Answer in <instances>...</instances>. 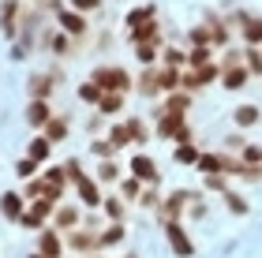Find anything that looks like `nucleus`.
Returning a JSON list of instances; mask_svg holds the SVG:
<instances>
[{
	"label": "nucleus",
	"instance_id": "9d476101",
	"mask_svg": "<svg viewBox=\"0 0 262 258\" xmlns=\"http://www.w3.org/2000/svg\"><path fill=\"white\" fill-rule=\"evenodd\" d=\"M53 86H56V75H30V83H27L30 101H49Z\"/></svg>",
	"mask_w": 262,
	"mask_h": 258
},
{
	"label": "nucleus",
	"instance_id": "49530a36",
	"mask_svg": "<svg viewBox=\"0 0 262 258\" xmlns=\"http://www.w3.org/2000/svg\"><path fill=\"white\" fill-rule=\"evenodd\" d=\"M206 187H210V191H225V176H221V172L206 176Z\"/></svg>",
	"mask_w": 262,
	"mask_h": 258
},
{
	"label": "nucleus",
	"instance_id": "3c124183",
	"mask_svg": "<svg viewBox=\"0 0 262 258\" xmlns=\"http://www.w3.org/2000/svg\"><path fill=\"white\" fill-rule=\"evenodd\" d=\"M131 258H135V254H131Z\"/></svg>",
	"mask_w": 262,
	"mask_h": 258
},
{
	"label": "nucleus",
	"instance_id": "c756f323",
	"mask_svg": "<svg viewBox=\"0 0 262 258\" xmlns=\"http://www.w3.org/2000/svg\"><path fill=\"white\" fill-rule=\"evenodd\" d=\"M135 56H139V64H146V67H158V45H135Z\"/></svg>",
	"mask_w": 262,
	"mask_h": 258
},
{
	"label": "nucleus",
	"instance_id": "c9c22d12",
	"mask_svg": "<svg viewBox=\"0 0 262 258\" xmlns=\"http://www.w3.org/2000/svg\"><path fill=\"white\" fill-rule=\"evenodd\" d=\"M161 64H165V67H184L187 56H184L180 49H165V53H161Z\"/></svg>",
	"mask_w": 262,
	"mask_h": 258
},
{
	"label": "nucleus",
	"instance_id": "4be33fe9",
	"mask_svg": "<svg viewBox=\"0 0 262 258\" xmlns=\"http://www.w3.org/2000/svg\"><path fill=\"white\" fill-rule=\"evenodd\" d=\"M41 135L49 138V143H60V138L68 135V116H53V120L41 127Z\"/></svg>",
	"mask_w": 262,
	"mask_h": 258
},
{
	"label": "nucleus",
	"instance_id": "1a4fd4ad",
	"mask_svg": "<svg viewBox=\"0 0 262 258\" xmlns=\"http://www.w3.org/2000/svg\"><path fill=\"white\" fill-rule=\"evenodd\" d=\"M19 15H23V11H19L15 0H4V4H0V30H4L8 38L19 34Z\"/></svg>",
	"mask_w": 262,
	"mask_h": 258
},
{
	"label": "nucleus",
	"instance_id": "ddd939ff",
	"mask_svg": "<svg viewBox=\"0 0 262 258\" xmlns=\"http://www.w3.org/2000/svg\"><path fill=\"white\" fill-rule=\"evenodd\" d=\"M232 22H236V27H244V38H247V45H251V49H258V45H262V19L236 15Z\"/></svg>",
	"mask_w": 262,
	"mask_h": 258
},
{
	"label": "nucleus",
	"instance_id": "7ed1b4c3",
	"mask_svg": "<svg viewBox=\"0 0 262 258\" xmlns=\"http://www.w3.org/2000/svg\"><path fill=\"white\" fill-rule=\"evenodd\" d=\"M53 206H56V202H49V198H34V206L19 217V225H23V228H30V232H41L45 217H53Z\"/></svg>",
	"mask_w": 262,
	"mask_h": 258
},
{
	"label": "nucleus",
	"instance_id": "423d86ee",
	"mask_svg": "<svg viewBox=\"0 0 262 258\" xmlns=\"http://www.w3.org/2000/svg\"><path fill=\"white\" fill-rule=\"evenodd\" d=\"M60 34H68V38H82L86 34V19H82V11H71V8H60Z\"/></svg>",
	"mask_w": 262,
	"mask_h": 258
},
{
	"label": "nucleus",
	"instance_id": "6e6552de",
	"mask_svg": "<svg viewBox=\"0 0 262 258\" xmlns=\"http://www.w3.org/2000/svg\"><path fill=\"white\" fill-rule=\"evenodd\" d=\"M64 243L71 251H98V232L94 228H71Z\"/></svg>",
	"mask_w": 262,
	"mask_h": 258
},
{
	"label": "nucleus",
	"instance_id": "37998d69",
	"mask_svg": "<svg viewBox=\"0 0 262 258\" xmlns=\"http://www.w3.org/2000/svg\"><path fill=\"white\" fill-rule=\"evenodd\" d=\"M127 127H131V143H146V124L142 120H127Z\"/></svg>",
	"mask_w": 262,
	"mask_h": 258
},
{
	"label": "nucleus",
	"instance_id": "a18cd8bd",
	"mask_svg": "<svg viewBox=\"0 0 262 258\" xmlns=\"http://www.w3.org/2000/svg\"><path fill=\"white\" fill-rule=\"evenodd\" d=\"M139 202L146 206V209H158V206H161V198H158V191H142V195H139Z\"/></svg>",
	"mask_w": 262,
	"mask_h": 258
},
{
	"label": "nucleus",
	"instance_id": "9b49d317",
	"mask_svg": "<svg viewBox=\"0 0 262 258\" xmlns=\"http://www.w3.org/2000/svg\"><path fill=\"white\" fill-rule=\"evenodd\" d=\"M75 191H79V198H82V206H90V209H98V206H101V191H98V180L82 176V180L75 183Z\"/></svg>",
	"mask_w": 262,
	"mask_h": 258
},
{
	"label": "nucleus",
	"instance_id": "ea45409f",
	"mask_svg": "<svg viewBox=\"0 0 262 258\" xmlns=\"http://www.w3.org/2000/svg\"><path fill=\"white\" fill-rule=\"evenodd\" d=\"M15 172L23 176V180H34V172H38V161H30V157H23L19 165H15Z\"/></svg>",
	"mask_w": 262,
	"mask_h": 258
},
{
	"label": "nucleus",
	"instance_id": "4c0bfd02",
	"mask_svg": "<svg viewBox=\"0 0 262 258\" xmlns=\"http://www.w3.org/2000/svg\"><path fill=\"white\" fill-rule=\"evenodd\" d=\"M225 206H229L236 217H244V214H247V202H244V198L236 195V191H229V195H225Z\"/></svg>",
	"mask_w": 262,
	"mask_h": 258
},
{
	"label": "nucleus",
	"instance_id": "39448f33",
	"mask_svg": "<svg viewBox=\"0 0 262 258\" xmlns=\"http://www.w3.org/2000/svg\"><path fill=\"white\" fill-rule=\"evenodd\" d=\"M131 176H135L139 183H158V180H161L158 165H154L146 154H135V157H131Z\"/></svg>",
	"mask_w": 262,
	"mask_h": 258
},
{
	"label": "nucleus",
	"instance_id": "7c9ffc66",
	"mask_svg": "<svg viewBox=\"0 0 262 258\" xmlns=\"http://www.w3.org/2000/svg\"><path fill=\"white\" fill-rule=\"evenodd\" d=\"M199 150H195V143H184V146H176V161L180 165H199Z\"/></svg>",
	"mask_w": 262,
	"mask_h": 258
},
{
	"label": "nucleus",
	"instance_id": "2f4dec72",
	"mask_svg": "<svg viewBox=\"0 0 262 258\" xmlns=\"http://www.w3.org/2000/svg\"><path fill=\"white\" fill-rule=\"evenodd\" d=\"M120 195H124V202H135V198L142 195V183L135 180V176H127V180H120Z\"/></svg>",
	"mask_w": 262,
	"mask_h": 258
},
{
	"label": "nucleus",
	"instance_id": "b1692460",
	"mask_svg": "<svg viewBox=\"0 0 262 258\" xmlns=\"http://www.w3.org/2000/svg\"><path fill=\"white\" fill-rule=\"evenodd\" d=\"M101 209L113 217V225H124V209H127L124 198H101Z\"/></svg>",
	"mask_w": 262,
	"mask_h": 258
},
{
	"label": "nucleus",
	"instance_id": "aec40b11",
	"mask_svg": "<svg viewBox=\"0 0 262 258\" xmlns=\"http://www.w3.org/2000/svg\"><path fill=\"white\" fill-rule=\"evenodd\" d=\"M187 105H191V93H187V90H172V93H169V101H165V112L184 116V112H187Z\"/></svg>",
	"mask_w": 262,
	"mask_h": 258
},
{
	"label": "nucleus",
	"instance_id": "5701e85b",
	"mask_svg": "<svg viewBox=\"0 0 262 258\" xmlns=\"http://www.w3.org/2000/svg\"><path fill=\"white\" fill-rule=\"evenodd\" d=\"M116 243H124V225H109L105 232H98V251L116 247Z\"/></svg>",
	"mask_w": 262,
	"mask_h": 258
},
{
	"label": "nucleus",
	"instance_id": "f3484780",
	"mask_svg": "<svg viewBox=\"0 0 262 258\" xmlns=\"http://www.w3.org/2000/svg\"><path fill=\"white\" fill-rule=\"evenodd\" d=\"M187 127V120L184 116H172V112H165L161 120H158V135L161 138H180V131Z\"/></svg>",
	"mask_w": 262,
	"mask_h": 258
},
{
	"label": "nucleus",
	"instance_id": "a19ab883",
	"mask_svg": "<svg viewBox=\"0 0 262 258\" xmlns=\"http://www.w3.org/2000/svg\"><path fill=\"white\" fill-rule=\"evenodd\" d=\"M90 150H94V154H98L101 161H113V154H116V146H113V143H101V138H98V143H94Z\"/></svg>",
	"mask_w": 262,
	"mask_h": 258
},
{
	"label": "nucleus",
	"instance_id": "f03ea898",
	"mask_svg": "<svg viewBox=\"0 0 262 258\" xmlns=\"http://www.w3.org/2000/svg\"><path fill=\"white\" fill-rule=\"evenodd\" d=\"M165 240H169V247L176 251V258H191V254H195V243H191V236L184 232L180 221H165Z\"/></svg>",
	"mask_w": 262,
	"mask_h": 258
},
{
	"label": "nucleus",
	"instance_id": "f8f14e48",
	"mask_svg": "<svg viewBox=\"0 0 262 258\" xmlns=\"http://www.w3.org/2000/svg\"><path fill=\"white\" fill-rule=\"evenodd\" d=\"M49 120H53V105L49 101H30L27 105V124L30 127H45Z\"/></svg>",
	"mask_w": 262,
	"mask_h": 258
},
{
	"label": "nucleus",
	"instance_id": "cd10ccee",
	"mask_svg": "<svg viewBox=\"0 0 262 258\" xmlns=\"http://www.w3.org/2000/svg\"><path fill=\"white\" fill-rule=\"evenodd\" d=\"M262 120V112L255 109V105H240V109H236V124L240 127H255Z\"/></svg>",
	"mask_w": 262,
	"mask_h": 258
},
{
	"label": "nucleus",
	"instance_id": "bb28decb",
	"mask_svg": "<svg viewBox=\"0 0 262 258\" xmlns=\"http://www.w3.org/2000/svg\"><path fill=\"white\" fill-rule=\"evenodd\" d=\"M49 150H53V143H49V138L41 135V138H34V143H30V154H27V157H30V161H38V165H41V161H49Z\"/></svg>",
	"mask_w": 262,
	"mask_h": 258
},
{
	"label": "nucleus",
	"instance_id": "58836bf2",
	"mask_svg": "<svg viewBox=\"0 0 262 258\" xmlns=\"http://www.w3.org/2000/svg\"><path fill=\"white\" fill-rule=\"evenodd\" d=\"M79 98L86 101V105H98V101H101V90L94 86V83H82V86H79Z\"/></svg>",
	"mask_w": 262,
	"mask_h": 258
},
{
	"label": "nucleus",
	"instance_id": "412c9836",
	"mask_svg": "<svg viewBox=\"0 0 262 258\" xmlns=\"http://www.w3.org/2000/svg\"><path fill=\"white\" fill-rule=\"evenodd\" d=\"M135 90H139V93H146V98H154V93H161V86H158V67H146V72L139 75Z\"/></svg>",
	"mask_w": 262,
	"mask_h": 258
},
{
	"label": "nucleus",
	"instance_id": "72a5a7b5",
	"mask_svg": "<svg viewBox=\"0 0 262 258\" xmlns=\"http://www.w3.org/2000/svg\"><path fill=\"white\" fill-rule=\"evenodd\" d=\"M109 143H113V146H131V127H127V120L113 127V135H109Z\"/></svg>",
	"mask_w": 262,
	"mask_h": 258
},
{
	"label": "nucleus",
	"instance_id": "0eeeda50",
	"mask_svg": "<svg viewBox=\"0 0 262 258\" xmlns=\"http://www.w3.org/2000/svg\"><path fill=\"white\" fill-rule=\"evenodd\" d=\"M38 254H45V258H60L64 254V240H60V232H56V228H41Z\"/></svg>",
	"mask_w": 262,
	"mask_h": 258
},
{
	"label": "nucleus",
	"instance_id": "dca6fc26",
	"mask_svg": "<svg viewBox=\"0 0 262 258\" xmlns=\"http://www.w3.org/2000/svg\"><path fill=\"white\" fill-rule=\"evenodd\" d=\"M247 79H251V72H247L244 64H240V67H225V72H221V86H225V90H244Z\"/></svg>",
	"mask_w": 262,
	"mask_h": 258
},
{
	"label": "nucleus",
	"instance_id": "4468645a",
	"mask_svg": "<svg viewBox=\"0 0 262 258\" xmlns=\"http://www.w3.org/2000/svg\"><path fill=\"white\" fill-rule=\"evenodd\" d=\"M158 38H161V22L158 19H150V22H142V27L131 30V41L135 45H154Z\"/></svg>",
	"mask_w": 262,
	"mask_h": 258
},
{
	"label": "nucleus",
	"instance_id": "a211bd4d",
	"mask_svg": "<svg viewBox=\"0 0 262 258\" xmlns=\"http://www.w3.org/2000/svg\"><path fill=\"white\" fill-rule=\"evenodd\" d=\"M53 221H56V228H64V232H71V228H79V209L75 206H56L53 209Z\"/></svg>",
	"mask_w": 262,
	"mask_h": 258
},
{
	"label": "nucleus",
	"instance_id": "2eb2a0df",
	"mask_svg": "<svg viewBox=\"0 0 262 258\" xmlns=\"http://www.w3.org/2000/svg\"><path fill=\"white\" fill-rule=\"evenodd\" d=\"M0 214H4L8 221H19L27 209H23V195H15V191H4L0 195Z\"/></svg>",
	"mask_w": 262,
	"mask_h": 258
},
{
	"label": "nucleus",
	"instance_id": "09e8293b",
	"mask_svg": "<svg viewBox=\"0 0 262 258\" xmlns=\"http://www.w3.org/2000/svg\"><path fill=\"white\" fill-rule=\"evenodd\" d=\"M27 195L38 198V195H41V180H30V183H27Z\"/></svg>",
	"mask_w": 262,
	"mask_h": 258
},
{
	"label": "nucleus",
	"instance_id": "20e7f679",
	"mask_svg": "<svg viewBox=\"0 0 262 258\" xmlns=\"http://www.w3.org/2000/svg\"><path fill=\"white\" fill-rule=\"evenodd\" d=\"M191 198H195L191 191H176V195H169V198L158 206V217H161V221H180V214L187 209V202H191Z\"/></svg>",
	"mask_w": 262,
	"mask_h": 258
},
{
	"label": "nucleus",
	"instance_id": "f704fd0d",
	"mask_svg": "<svg viewBox=\"0 0 262 258\" xmlns=\"http://www.w3.org/2000/svg\"><path fill=\"white\" fill-rule=\"evenodd\" d=\"M98 180H101V183H113V180H120V169H116L113 161H101V165H98Z\"/></svg>",
	"mask_w": 262,
	"mask_h": 258
},
{
	"label": "nucleus",
	"instance_id": "393cba45",
	"mask_svg": "<svg viewBox=\"0 0 262 258\" xmlns=\"http://www.w3.org/2000/svg\"><path fill=\"white\" fill-rule=\"evenodd\" d=\"M120 109H124V93H101L98 112H105V116H116Z\"/></svg>",
	"mask_w": 262,
	"mask_h": 258
},
{
	"label": "nucleus",
	"instance_id": "c03bdc74",
	"mask_svg": "<svg viewBox=\"0 0 262 258\" xmlns=\"http://www.w3.org/2000/svg\"><path fill=\"white\" fill-rule=\"evenodd\" d=\"M101 0H71V11H98Z\"/></svg>",
	"mask_w": 262,
	"mask_h": 258
},
{
	"label": "nucleus",
	"instance_id": "f257e3e1",
	"mask_svg": "<svg viewBox=\"0 0 262 258\" xmlns=\"http://www.w3.org/2000/svg\"><path fill=\"white\" fill-rule=\"evenodd\" d=\"M90 83L101 93H127L131 90V75L124 72V67H94Z\"/></svg>",
	"mask_w": 262,
	"mask_h": 258
},
{
	"label": "nucleus",
	"instance_id": "c85d7f7f",
	"mask_svg": "<svg viewBox=\"0 0 262 258\" xmlns=\"http://www.w3.org/2000/svg\"><path fill=\"white\" fill-rule=\"evenodd\" d=\"M127 30H135V27H142V22H150L154 19V4H146V8H135V11H127Z\"/></svg>",
	"mask_w": 262,
	"mask_h": 258
},
{
	"label": "nucleus",
	"instance_id": "79ce46f5",
	"mask_svg": "<svg viewBox=\"0 0 262 258\" xmlns=\"http://www.w3.org/2000/svg\"><path fill=\"white\" fill-rule=\"evenodd\" d=\"M244 165H258L262 169V146H244Z\"/></svg>",
	"mask_w": 262,
	"mask_h": 258
},
{
	"label": "nucleus",
	"instance_id": "e433bc0d",
	"mask_svg": "<svg viewBox=\"0 0 262 258\" xmlns=\"http://www.w3.org/2000/svg\"><path fill=\"white\" fill-rule=\"evenodd\" d=\"M244 67H247V72H255V75H262V53L258 49H247L244 53Z\"/></svg>",
	"mask_w": 262,
	"mask_h": 258
},
{
	"label": "nucleus",
	"instance_id": "8fccbe9b",
	"mask_svg": "<svg viewBox=\"0 0 262 258\" xmlns=\"http://www.w3.org/2000/svg\"><path fill=\"white\" fill-rule=\"evenodd\" d=\"M30 258H45V254H30Z\"/></svg>",
	"mask_w": 262,
	"mask_h": 258
},
{
	"label": "nucleus",
	"instance_id": "de8ad7c7",
	"mask_svg": "<svg viewBox=\"0 0 262 258\" xmlns=\"http://www.w3.org/2000/svg\"><path fill=\"white\" fill-rule=\"evenodd\" d=\"M53 53H56V56L68 53V34H56V38H53Z\"/></svg>",
	"mask_w": 262,
	"mask_h": 258
},
{
	"label": "nucleus",
	"instance_id": "6ab92c4d",
	"mask_svg": "<svg viewBox=\"0 0 262 258\" xmlns=\"http://www.w3.org/2000/svg\"><path fill=\"white\" fill-rule=\"evenodd\" d=\"M158 86H161V93L180 90V67H165V64H158Z\"/></svg>",
	"mask_w": 262,
	"mask_h": 258
},
{
	"label": "nucleus",
	"instance_id": "603ef678",
	"mask_svg": "<svg viewBox=\"0 0 262 258\" xmlns=\"http://www.w3.org/2000/svg\"><path fill=\"white\" fill-rule=\"evenodd\" d=\"M258 49H262V45H258Z\"/></svg>",
	"mask_w": 262,
	"mask_h": 258
},
{
	"label": "nucleus",
	"instance_id": "a878e982",
	"mask_svg": "<svg viewBox=\"0 0 262 258\" xmlns=\"http://www.w3.org/2000/svg\"><path fill=\"white\" fill-rule=\"evenodd\" d=\"M210 56H213L210 45H195V49L187 53V67H206V64H213Z\"/></svg>",
	"mask_w": 262,
	"mask_h": 258
},
{
	"label": "nucleus",
	"instance_id": "473e14b6",
	"mask_svg": "<svg viewBox=\"0 0 262 258\" xmlns=\"http://www.w3.org/2000/svg\"><path fill=\"white\" fill-rule=\"evenodd\" d=\"M199 172H202V176L221 172V154H202V157H199Z\"/></svg>",
	"mask_w": 262,
	"mask_h": 258
}]
</instances>
